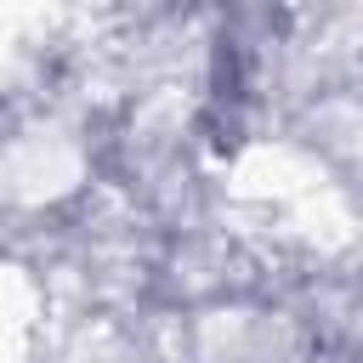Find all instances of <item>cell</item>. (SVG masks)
<instances>
[{
    "instance_id": "obj_1",
    "label": "cell",
    "mask_w": 363,
    "mask_h": 363,
    "mask_svg": "<svg viewBox=\"0 0 363 363\" xmlns=\"http://www.w3.org/2000/svg\"><path fill=\"white\" fill-rule=\"evenodd\" d=\"M170 346H176V363H329L312 318L301 312L272 255L267 221H261L255 261L227 289L187 306L170 323Z\"/></svg>"
}]
</instances>
